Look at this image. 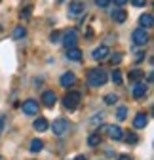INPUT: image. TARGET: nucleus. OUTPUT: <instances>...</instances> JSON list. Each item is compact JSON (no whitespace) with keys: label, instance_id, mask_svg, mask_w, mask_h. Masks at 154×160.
<instances>
[{"label":"nucleus","instance_id":"obj_1","mask_svg":"<svg viewBox=\"0 0 154 160\" xmlns=\"http://www.w3.org/2000/svg\"><path fill=\"white\" fill-rule=\"evenodd\" d=\"M107 80H108V74H107L105 69H101V67L99 69H89V72H88V84L91 88H101V86H105Z\"/></svg>","mask_w":154,"mask_h":160},{"label":"nucleus","instance_id":"obj_2","mask_svg":"<svg viewBox=\"0 0 154 160\" xmlns=\"http://www.w3.org/2000/svg\"><path fill=\"white\" fill-rule=\"evenodd\" d=\"M69 130H70V122H69L67 118H57V120H53V124H51V132H53V135L63 137V135L69 133Z\"/></svg>","mask_w":154,"mask_h":160},{"label":"nucleus","instance_id":"obj_3","mask_svg":"<svg viewBox=\"0 0 154 160\" xmlns=\"http://www.w3.org/2000/svg\"><path fill=\"white\" fill-rule=\"evenodd\" d=\"M80 99H82V93L80 92H69L63 97V105L69 111H76V109H78V105H80Z\"/></svg>","mask_w":154,"mask_h":160},{"label":"nucleus","instance_id":"obj_4","mask_svg":"<svg viewBox=\"0 0 154 160\" xmlns=\"http://www.w3.org/2000/svg\"><path fill=\"white\" fill-rule=\"evenodd\" d=\"M61 36H63V38H61V42L65 44L67 50L76 48V44H78V32H76V29H69V31H65Z\"/></svg>","mask_w":154,"mask_h":160},{"label":"nucleus","instance_id":"obj_5","mask_svg":"<svg viewBox=\"0 0 154 160\" xmlns=\"http://www.w3.org/2000/svg\"><path fill=\"white\" fill-rule=\"evenodd\" d=\"M131 38H133V44H135V46H147L148 40H150L148 31L147 29H141V27L131 32Z\"/></svg>","mask_w":154,"mask_h":160},{"label":"nucleus","instance_id":"obj_6","mask_svg":"<svg viewBox=\"0 0 154 160\" xmlns=\"http://www.w3.org/2000/svg\"><path fill=\"white\" fill-rule=\"evenodd\" d=\"M21 109H23V114L34 116V114H38V101L36 99H27V101H23Z\"/></svg>","mask_w":154,"mask_h":160},{"label":"nucleus","instance_id":"obj_7","mask_svg":"<svg viewBox=\"0 0 154 160\" xmlns=\"http://www.w3.org/2000/svg\"><path fill=\"white\" fill-rule=\"evenodd\" d=\"M55 103H57V95H55V92H53V90H46V92L42 93V105L48 107V109H51Z\"/></svg>","mask_w":154,"mask_h":160},{"label":"nucleus","instance_id":"obj_8","mask_svg":"<svg viewBox=\"0 0 154 160\" xmlns=\"http://www.w3.org/2000/svg\"><path fill=\"white\" fill-rule=\"evenodd\" d=\"M84 2H80V0H72V2H69V15L70 17H76V15H80L84 13Z\"/></svg>","mask_w":154,"mask_h":160},{"label":"nucleus","instance_id":"obj_9","mask_svg":"<svg viewBox=\"0 0 154 160\" xmlns=\"http://www.w3.org/2000/svg\"><path fill=\"white\" fill-rule=\"evenodd\" d=\"M108 53H110L108 46H99V48H95L91 52V57L95 59V61H105V59L108 57Z\"/></svg>","mask_w":154,"mask_h":160},{"label":"nucleus","instance_id":"obj_10","mask_svg":"<svg viewBox=\"0 0 154 160\" xmlns=\"http://www.w3.org/2000/svg\"><path fill=\"white\" fill-rule=\"evenodd\" d=\"M59 84L63 88H72L76 84V74L74 72H63L61 78H59Z\"/></svg>","mask_w":154,"mask_h":160},{"label":"nucleus","instance_id":"obj_11","mask_svg":"<svg viewBox=\"0 0 154 160\" xmlns=\"http://www.w3.org/2000/svg\"><path fill=\"white\" fill-rule=\"evenodd\" d=\"M147 92H148V86L145 82H137L135 86H133V90H131V95L135 99H143L147 95Z\"/></svg>","mask_w":154,"mask_h":160},{"label":"nucleus","instance_id":"obj_12","mask_svg":"<svg viewBox=\"0 0 154 160\" xmlns=\"http://www.w3.org/2000/svg\"><path fill=\"white\" fill-rule=\"evenodd\" d=\"M32 128H34L38 133H42V132H48V130H50V122H48L44 116H38V118H34Z\"/></svg>","mask_w":154,"mask_h":160},{"label":"nucleus","instance_id":"obj_13","mask_svg":"<svg viewBox=\"0 0 154 160\" xmlns=\"http://www.w3.org/2000/svg\"><path fill=\"white\" fill-rule=\"evenodd\" d=\"M110 17H112V21H114V23H126L128 12H126L124 8H114L112 13H110Z\"/></svg>","mask_w":154,"mask_h":160},{"label":"nucleus","instance_id":"obj_14","mask_svg":"<svg viewBox=\"0 0 154 160\" xmlns=\"http://www.w3.org/2000/svg\"><path fill=\"white\" fill-rule=\"evenodd\" d=\"M147 124H148V114L147 112H137L135 118H133V126H135L137 130H143Z\"/></svg>","mask_w":154,"mask_h":160},{"label":"nucleus","instance_id":"obj_15","mask_svg":"<svg viewBox=\"0 0 154 160\" xmlns=\"http://www.w3.org/2000/svg\"><path fill=\"white\" fill-rule=\"evenodd\" d=\"M107 133L110 139H114V141H120V139H124V132L120 126H107Z\"/></svg>","mask_w":154,"mask_h":160},{"label":"nucleus","instance_id":"obj_16","mask_svg":"<svg viewBox=\"0 0 154 160\" xmlns=\"http://www.w3.org/2000/svg\"><path fill=\"white\" fill-rule=\"evenodd\" d=\"M82 52L78 50V48H70V50H67V59L69 61H82Z\"/></svg>","mask_w":154,"mask_h":160},{"label":"nucleus","instance_id":"obj_17","mask_svg":"<svg viewBox=\"0 0 154 160\" xmlns=\"http://www.w3.org/2000/svg\"><path fill=\"white\" fill-rule=\"evenodd\" d=\"M139 25H141V29H150L152 27V15L150 13H143L141 17H139Z\"/></svg>","mask_w":154,"mask_h":160},{"label":"nucleus","instance_id":"obj_18","mask_svg":"<svg viewBox=\"0 0 154 160\" xmlns=\"http://www.w3.org/2000/svg\"><path fill=\"white\" fill-rule=\"evenodd\" d=\"M42 149H44V141H40V139H32V141H31V147H29V151H31L32 154L40 152Z\"/></svg>","mask_w":154,"mask_h":160},{"label":"nucleus","instance_id":"obj_19","mask_svg":"<svg viewBox=\"0 0 154 160\" xmlns=\"http://www.w3.org/2000/svg\"><path fill=\"white\" fill-rule=\"evenodd\" d=\"M25 36H27V29H25L23 25H19V27L13 29V40H21V38H25Z\"/></svg>","mask_w":154,"mask_h":160},{"label":"nucleus","instance_id":"obj_20","mask_svg":"<svg viewBox=\"0 0 154 160\" xmlns=\"http://www.w3.org/2000/svg\"><path fill=\"white\" fill-rule=\"evenodd\" d=\"M99 143H101V135H99V133H91V135L88 137V145H89V147H97Z\"/></svg>","mask_w":154,"mask_h":160},{"label":"nucleus","instance_id":"obj_21","mask_svg":"<svg viewBox=\"0 0 154 160\" xmlns=\"http://www.w3.org/2000/svg\"><path fill=\"white\" fill-rule=\"evenodd\" d=\"M145 76V72L141 71V69H133L131 72H129V80H141Z\"/></svg>","mask_w":154,"mask_h":160},{"label":"nucleus","instance_id":"obj_22","mask_svg":"<svg viewBox=\"0 0 154 160\" xmlns=\"http://www.w3.org/2000/svg\"><path fill=\"white\" fill-rule=\"evenodd\" d=\"M105 103H107V105H116V103H118V95H116V93L105 95Z\"/></svg>","mask_w":154,"mask_h":160},{"label":"nucleus","instance_id":"obj_23","mask_svg":"<svg viewBox=\"0 0 154 160\" xmlns=\"http://www.w3.org/2000/svg\"><path fill=\"white\" fill-rule=\"evenodd\" d=\"M126 116H128V107H118V111H116V118L120 120H126Z\"/></svg>","mask_w":154,"mask_h":160},{"label":"nucleus","instance_id":"obj_24","mask_svg":"<svg viewBox=\"0 0 154 160\" xmlns=\"http://www.w3.org/2000/svg\"><path fill=\"white\" fill-rule=\"evenodd\" d=\"M108 57H110V63H112V65H120L122 59H124L122 53H112V55H108Z\"/></svg>","mask_w":154,"mask_h":160},{"label":"nucleus","instance_id":"obj_25","mask_svg":"<svg viewBox=\"0 0 154 160\" xmlns=\"http://www.w3.org/2000/svg\"><path fill=\"white\" fill-rule=\"evenodd\" d=\"M50 42H51V44L61 42V32H59V31H53V32L50 34Z\"/></svg>","mask_w":154,"mask_h":160},{"label":"nucleus","instance_id":"obj_26","mask_svg":"<svg viewBox=\"0 0 154 160\" xmlns=\"http://www.w3.org/2000/svg\"><path fill=\"white\" fill-rule=\"evenodd\" d=\"M112 82H114V84H122V72H120L118 69L112 72Z\"/></svg>","mask_w":154,"mask_h":160},{"label":"nucleus","instance_id":"obj_27","mask_svg":"<svg viewBox=\"0 0 154 160\" xmlns=\"http://www.w3.org/2000/svg\"><path fill=\"white\" fill-rule=\"evenodd\" d=\"M103 120H105V114L103 112H97V114L91 118V124H103Z\"/></svg>","mask_w":154,"mask_h":160},{"label":"nucleus","instance_id":"obj_28","mask_svg":"<svg viewBox=\"0 0 154 160\" xmlns=\"http://www.w3.org/2000/svg\"><path fill=\"white\" fill-rule=\"evenodd\" d=\"M110 2H112V0H95V6H97V8H108Z\"/></svg>","mask_w":154,"mask_h":160},{"label":"nucleus","instance_id":"obj_29","mask_svg":"<svg viewBox=\"0 0 154 160\" xmlns=\"http://www.w3.org/2000/svg\"><path fill=\"white\" fill-rule=\"evenodd\" d=\"M126 141H128V143H131V145H133V143H137V135L133 133V132H131V133H128V135H126Z\"/></svg>","mask_w":154,"mask_h":160},{"label":"nucleus","instance_id":"obj_30","mask_svg":"<svg viewBox=\"0 0 154 160\" xmlns=\"http://www.w3.org/2000/svg\"><path fill=\"white\" fill-rule=\"evenodd\" d=\"M6 130V114H0V135Z\"/></svg>","mask_w":154,"mask_h":160},{"label":"nucleus","instance_id":"obj_31","mask_svg":"<svg viewBox=\"0 0 154 160\" xmlns=\"http://www.w3.org/2000/svg\"><path fill=\"white\" fill-rule=\"evenodd\" d=\"M147 2H148V0H131V4L135 6V8H143Z\"/></svg>","mask_w":154,"mask_h":160},{"label":"nucleus","instance_id":"obj_32","mask_svg":"<svg viewBox=\"0 0 154 160\" xmlns=\"http://www.w3.org/2000/svg\"><path fill=\"white\" fill-rule=\"evenodd\" d=\"M118 160H133V158H131L129 154H120V156H118Z\"/></svg>","mask_w":154,"mask_h":160},{"label":"nucleus","instance_id":"obj_33","mask_svg":"<svg viewBox=\"0 0 154 160\" xmlns=\"http://www.w3.org/2000/svg\"><path fill=\"white\" fill-rule=\"evenodd\" d=\"M152 80H154V74H152V72H148V76H147V82H148V84H152Z\"/></svg>","mask_w":154,"mask_h":160},{"label":"nucleus","instance_id":"obj_34","mask_svg":"<svg viewBox=\"0 0 154 160\" xmlns=\"http://www.w3.org/2000/svg\"><path fill=\"white\" fill-rule=\"evenodd\" d=\"M114 2H116V4H118V6H124V4H126V2H128V0H114Z\"/></svg>","mask_w":154,"mask_h":160},{"label":"nucleus","instance_id":"obj_35","mask_svg":"<svg viewBox=\"0 0 154 160\" xmlns=\"http://www.w3.org/2000/svg\"><path fill=\"white\" fill-rule=\"evenodd\" d=\"M74 160H88V158H86V154H78V156H76Z\"/></svg>","mask_w":154,"mask_h":160},{"label":"nucleus","instance_id":"obj_36","mask_svg":"<svg viewBox=\"0 0 154 160\" xmlns=\"http://www.w3.org/2000/svg\"><path fill=\"white\" fill-rule=\"evenodd\" d=\"M0 36H2V25H0Z\"/></svg>","mask_w":154,"mask_h":160}]
</instances>
